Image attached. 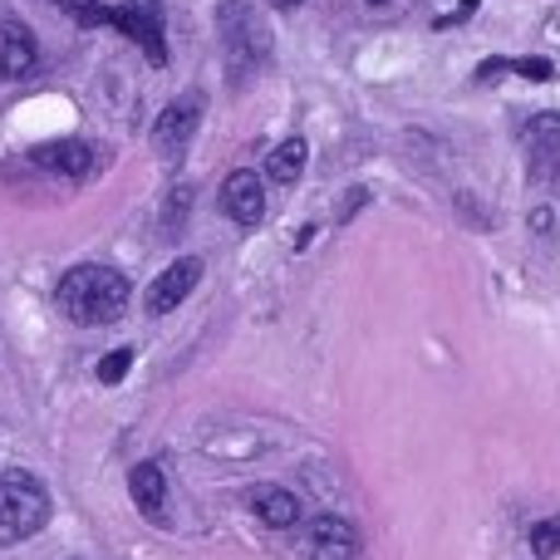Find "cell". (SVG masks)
I'll use <instances>...</instances> for the list:
<instances>
[{
  "label": "cell",
  "mask_w": 560,
  "mask_h": 560,
  "mask_svg": "<svg viewBox=\"0 0 560 560\" xmlns=\"http://www.w3.org/2000/svg\"><path fill=\"white\" fill-rule=\"evenodd\" d=\"M55 300L74 325L94 329V325H114V319L124 315L128 300H133V285H128V276L114 271V266L84 261V266H74V271H65Z\"/></svg>",
  "instance_id": "cell-1"
},
{
  "label": "cell",
  "mask_w": 560,
  "mask_h": 560,
  "mask_svg": "<svg viewBox=\"0 0 560 560\" xmlns=\"http://www.w3.org/2000/svg\"><path fill=\"white\" fill-rule=\"evenodd\" d=\"M49 522V492L30 472H0V546L39 536Z\"/></svg>",
  "instance_id": "cell-2"
},
{
  "label": "cell",
  "mask_w": 560,
  "mask_h": 560,
  "mask_svg": "<svg viewBox=\"0 0 560 560\" xmlns=\"http://www.w3.org/2000/svg\"><path fill=\"white\" fill-rule=\"evenodd\" d=\"M217 25H222L226 59H232V79L242 84L246 74H256V69L266 65V49H271V39H266L261 20H256L252 10L242 5V0H226L222 15H217Z\"/></svg>",
  "instance_id": "cell-3"
},
{
  "label": "cell",
  "mask_w": 560,
  "mask_h": 560,
  "mask_svg": "<svg viewBox=\"0 0 560 560\" xmlns=\"http://www.w3.org/2000/svg\"><path fill=\"white\" fill-rule=\"evenodd\" d=\"M108 25H114V30H124V35L133 39V45L143 49V55L153 59L158 69L167 65L163 5H158V0H118V5H108Z\"/></svg>",
  "instance_id": "cell-4"
},
{
  "label": "cell",
  "mask_w": 560,
  "mask_h": 560,
  "mask_svg": "<svg viewBox=\"0 0 560 560\" xmlns=\"http://www.w3.org/2000/svg\"><path fill=\"white\" fill-rule=\"evenodd\" d=\"M197 124H202V94H183L158 114L153 124V148L163 163H183L187 158V143H192Z\"/></svg>",
  "instance_id": "cell-5"
},
{
  "label": "cell",
  "mask_w": 560,
  "mask_h": 560,
  "mask_svg": "<svg viewBox=\"0 0 560 560\" xmlns=\"http://www.w3.org/2000/svg\"><path fill=\"white\" fill-rule=\"evenodd\" d=\"M305 556L310 560H359L364 556V541H359L354 522H345V516H315L305 526Z\"/></svg>",
  "instance_id": "cell-6"
},
{
  "label": "cell",
  "mask_w": 560,
  "mask_h": 560,
  "mask_svg": "<svg viewBox=\"0 0 560 560\" xmlns=\"http://www.w3.org/2000/svg\"><path fill=\"white\" fill-rule=\"evenodd\" d=\"M526 167L536 183L560 177V114H536L526 124Z\"/></svg>",
  "instance_id": "cell-7"
},
{
  "label": "cell",
  "mask_w": 560,
  "mask_h": 560,
  "mask_svg": "<svg viewBox=\"0 0 560 560\" xmlns=\"http://www.w3.org/2000/svg\"><path fill=\"white\" fill-rule=\"evenodd\" d=\"M197 280H202V261H197V256H177V261L148 285V315H173L197 290Z\"/></svg>",
  "instance_id": "cell-8"
},
{
  "label": "cell",
  "mask_w": 560,
  "mask_h": 560,
  "mask_svg": "<svg viewBox=\"0 0 560 560\" xmlns=\"http://www.w3.org/2000/svg\"><path fill=\"white\" fill-rule=\"evenodd\" d=\"M222 207H226V217H232L236 226H256L266 217V187H261V177H256L252 167L232 173V177H226V187H222Z\"/></svg>",
  "instance_id": "cell-9"
},
{
  "label": "cell",
  "mask_w": 560,
  "mask_h": 560,
  "mask_svg": "<svg viewBox=\"0 0 560 560\" xmlns=\"http://www.w3.org/2000/svg\"><path fill=\"white\" fill-rule=\"evenodd\" d=\"M30 163L45 167V173H59V177H89L94 173V148L79 143V138H59V143H39L30 153Z\"/></svg>",
  "instance_id": "cell-10"
},
{
  "label": "cell",
  "mask_w": 560,
  "mask_h": 560,
  "mask_svg": "<svg viewBox=\"0 0 560 560\" xmlns=\"http://www.w3.org/2000/svg\"><path fill=\"white\" fill-rule=\"evenodd\" d=\"M128 497H133V506L148 522L167 526V477L158 463H138L133 472H128Z\"/></svg>",
  "instance_id": "cell-11"
},
{
  "label": "cell",
  "mask_w": 560,
  "mask_h": 560,
  "mask_svg": "<svg viewBox=\"0 0 560 560\" xmlns=\"http://www.w3.org/2000/svg\"><path fill=\"white\" fill-rule=\"evenodd\" d=\"M39 49H35V35H30L20 20L0 15V74L5 79H25L35 69Z\"/></svg>",
  "instance_id": "cell-12"
},
{
  "label": "cell",
  "mask_w": 560,
  "mask_h": 560,
  "mask_svg": "<svg viewBox=\"0 0 560 560\" xmlns=\"http://www.w3.org/2000/svg\"><path fill=\"white\" fill-rule=\"evenodd\" d=\"M246 506H252L256 522H266L271 532H290V526L300 522V502L285 487H256V492L246 497Z\"/></svg>",
  "instance_id": "cell-13"
},
{
  "label": "cell",
  "mask_w": 560,
  "mask_h": 560,
  "mask_svg": "<svg viewBox=\"0 0 560 560\" xmlns=\"http://www.w3.org/2000/svg\"><path fill=\"white\" fill-rule=\"evenodd\" d=\"M305 158H310V143H305V138H285V143H280L271 158H266V173H271V183L290 187L300 173H305Z\"/></svg>",
  "instance_id": "cell-14"
},
{
  "label": "cell",
  "mask_w": 560,
  "mask_h": 560,
  "mask_svg": "<svg viewBox=\"0 0 560 560\" xmlns=\"http://www.w3.org/2000/svg\"><path fill=\"white\" fill-rule=\"evenodd\" d=\"M532 551L541 560H551L560 551V516H546V522L532 526Z\"/></svg>",
  "instance_id": "cell-15"
},
{
  "label": "cell",
  "mask_w": 560,
  "mask_h": 560,
  "mask_svg": "<svg viewBox=\"0 0 560 560\" xmlns=\"http://www.w3.org/2000/svg\"><path fill=\"white\" fill-rule=\"evenodd\" d=\"M128 364H133V349H114V354L98 359V384H118V378L128 374Z\"/></svg>",
  "instance_id": "cell-16"
},
{
  "label": "cell",
  "mask_w": 560,
  "mask_h": 560,
  "mask_svg": "<svg viewBox=\"0 0 560 560\" xmlns=\"http://www.w3.org/2000/svg\"><path fill=\"white\" fill-rule=\"evenodd\" d=\"M187 202H192V187H177L173 197H167V222H163V232L173 236L177 226H183V217H187Z\"/></svg>",
  "instance_id": "cell-17"
},
{
  "label": "cell",
  "mask_w": 560,
  "mask_h": 560,
  "mask_svg": "<svg viewBox=\"0 0 560 560\" xmlns=\"http://www.w3.org/2000/svg\"><path fill=\"white\" fill-rule=\"evenodd\" d=\"M512 69L522 79H551L556 69H551V59H512Z\"/></svg>",
  "instance_id": "cell-18"
},
{
  "label": "cell",
  "mask_w": 560,
  "mask_h": 560,
  "mask_svg": "<svg viewBox=\"0 0 560 560\" xmlns=\"http://www.w3.org/2000/svg\"><path fill=\"white\" fill-rule=\"evenodd\" d=\"M506 69H512V59H487V65H482V69H477V79H482V84H487V79L506 74Z\"/></svg>",
  "instance_id": "cell-19"
},
{
  "label": "cell",
  "mask_w": 560,
  "mask_h": 560,
  "mask_svg": "<svg viewBox=\"0 0 560 560\" xmlns=\"http://www.w3.org/2000/svg\"><path fill=\"white\" fill-rule=\"evenodd\" d=\"M477 5H482V0H463V5H457V15L438 20V25H443V30H447V25H457V20H467V15H472V10H477Z\"/></svg>",
  "instance_id": "cell-20"
},
{
  "label": "cell",
  "mask_w": 560,
  "mask_h": 560,
  "mask_svg": "<svg viewBox=\"0 0 560 560\" xmlns=\"http://www.w3.org/2000/svg\"><path fill=\"white\" fill-rule=\"evenodd\" d=\"M359 202H369V192H364V187H359V192H349V197H345V212H339V217H345V222H349V217L359 212Z\"/></svg>",
  "instance_id": "cell-21"
},
{
  "label": "cell",
  "mask_w": 560,
  "mask_h": 560,
  "mask_svg": "<svg viewBox=\"0 0 560 560\" xmlns=\"http://www.w3.org/2000/svg\"><path fill=\"white\" fill-rule=\"evenodd\" d=\"M55 5H65L69 15H74V10H79V5H89V0H55Z\"/></svg>",
  "instance_id": "cell-22"
},
{
  "label": "cell",
  "mask_w": 560,
  "mask_h": 560,
  "mask_svg": "<svg viewBox=\"0 0 560 560\" xmlns=\"http://www.w3.org/2000/svg\"><path fill=\"white\" fill-rule=\"evenodd\" d=\"M271 5H276V10H295L300 0H271Z\"/></svg>",
  "instance_id": "cell-23"
},
{
  "label": "cell",
  "mask_w": 560,
  "mask_h": 560,
  "mask_svg": "<svg viewBox=\"0 0 560 560\" xmlns=\"http://www.w3.org/2000/svg\"><path fill=\"white\" fill-rule=\"evenodd\" d=\"M369 5H388V0H369Z\"/></svg>",
  "instance_id": "cell-24"
}]
</instances>
